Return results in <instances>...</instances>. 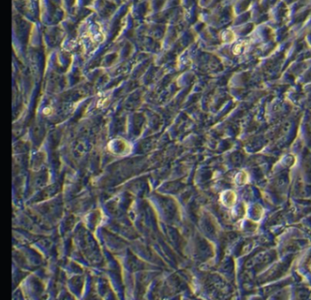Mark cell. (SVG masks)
Segmentation results:
<instances>
[{"instance_id":"obj_2","label":"cell","mask_w":311,"mask_h":300,"mask_svg":"<svg viewBox=\"0 0 311 300\" xmlns=\"http://www.w3.org/2000/svg\"><path fill=\"white\" fill-rule=\"evenodd\" d=\"M226 34V37H224V40H225L226 42H232L235 40V35L232 31L227 30L226 32H224Z\"/></svg>"},{"instance_id":"obj_1","label":"cell","mask_w":311,"mask_h":300,"mask_svg":"<svg viewBox=\"0 0 311 300\" xmlns=\"http://www.w3.org/2000/svg\"><path fill=\"white\" fill-rule=\"evenodd\" d=\"M245 43H240V44H237L235 48H234V53L235 54H241L245 51Z\"/></svg>"}]
</instances>
